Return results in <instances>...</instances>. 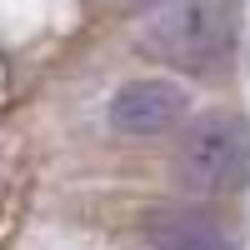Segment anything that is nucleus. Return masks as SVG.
<instances>
[{"instance_id": "3", "label": "nucleus", "mask_w": 250, "mask_h": 250, "mask_svg": "<svg viewBox=\"0 0 250 250\" xmlns=\"http://www.w3.org/2000/svg\"><path fill=\"white\" fill-rule=\"evenodd\" d=\"M185 90L175 80H130L110 100V125L120 135H165L185 120Z\"/></svg>"}, {"instance_id": "4", "label": "nucleus", "mask_w": 250, "mask_h": 250, "mask_svg": "<svg viewBox=\"0 0 250 250\" xmlns=\"http://www.w3.org/2000/svg\"><path fill=\"white\" fill-rule=\"evenodd\" d=\"M145 240L155 250H235L230 235L220 230L210 215L195 210H160L145 220Z\"/></svg>"}, {"instance_id": "2", "label": "nucleus", "mask_w": 250, "mask_h": 250, "mask_svg": "<svg viewBox=\"0 0 250 250\" xmlns=\"http://www.w3.org/2000/svg\"><path fill=\"white\" fill-rule=\"evenodd\" d=\"M180 180L195 195H235L250 180V130L235 110H205L185 125Z\"/></svg>"}, {"instance_id": "5", "label": "nucleus", "mask_w": 250, "mask_h": 250, "mask_svg": "<svg viewBox=\"0 0 250 250\" xmlns=\"http://www.w3.org/2000/svg\"><path fill=\"white\" fill-rule=\"evenodd\" d=\"M155 5H175V0H155Z\"/></svg>"}, {"instance_id": "1", "label": "nucleus", "mask_w": 250, "mask_h": 250, "mask_svg": "<svg viewBox=\"0 0 250 250\" xmlns=\"http://www.w3.org/2000/svg\"><path fill=\"white\" fill-rule=\"evenodd\" d=\"M240 35V0H175L155 25L150 50L190 75L220 70Z\"/></svg>"}]
</instances>
